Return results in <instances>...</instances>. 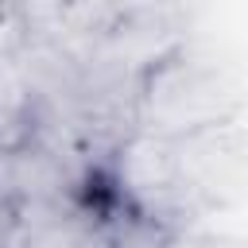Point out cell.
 I'll return each mask as SVG.
<instances>
[{
	"instance_id": "obj_1",
	"label": "cell",
	"mask_w": 248,
	"mask_h": 248,
	"mask_svg": "<svg viewBox=\"0 0 248 248\" xmlns=\"http://www.w3.org/2000/svg\"><path fill=\"white\" fill-rule=\"evenodd\" d=\"M236 85L225 66L174 46L155 58L132 85V132L159 140H186L194 132L236 120Z\"/></svg>"
},
{
	"instance_id": "obj_2",
	"label": "cell",
	"mask_w": 248,
	"mask_h": 248,
	"mask_svg": "<svg viewBox=\"0 0 248 248\" xmlns=\"http://www.w3.org/2000/svg\"><path fill=\"white\" fill-rule=\"evenodd\" d=\"M0 186L8 190L16 209L78 205V174H74V167L35 136L23 140L19 147L0 151Z\"/></svg>"
},
{
	"instance_id": "obj_3",
	"label": "cell",
	"mask_w": 248,
	"mask_h": 248,
	"mask_svg": "<svg viewBox=\"0 0 248 248\" xmlns=\"http://www.w3.org/2000/svg\"><path fill=\"white\" fill-rule=\"evenodd\" d=\"M101 248H178V244L163 217L116 202V209L101 217Z\"/></svg>"
},
{
	"instance_id": "obj_4",
	"label": "cell",
	"mask_w": 248,
	"mask_h": 248,
	"mask_svg": "<svg viewBox=\"0 0 248 248\" xmlns=\"http://www.w3.org/2000/svg\"><path fill=\"white\" fill-rule=\"evenodd\" d=\"M12 225H16V202H12V198H8V190L0 186V244L8 240Z\"/></svg>"
},
{
	"instance_id": "obj_5",
	"label": "cell",
	"mask_w": 248,
	"mask_h": 248,
	"mask_svg": "<svg viewBox=\"0 0 248 248\" xmlns=\"http://www.w3.org/2000/svg\"><path fill=\"white\" fill-rule=\"evenodd\" d=\"M0 4H12V0H0Z\"/></svg>"
}]
</instances>
